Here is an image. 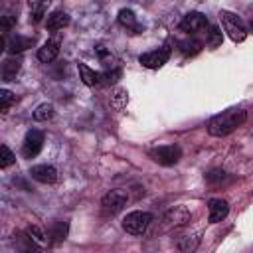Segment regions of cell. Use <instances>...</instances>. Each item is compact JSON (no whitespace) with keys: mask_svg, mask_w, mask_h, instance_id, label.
I'll use <instances>...</instances> for the list:
<instances>
[{"mask_svg":"<svg viewBox=\"0 0 253 253\" xmlns=\"http://www.w3.org/2000/svg\"><path fill=\"white\" fill-rule=\"evenodd\" d=\"M247 119V113L243 109H227L219 115H215L210 123H208V132L211 136H225L229 132H233L237 126H241Z\"/></svg>","mask_w":253,"mask_h":253,"instance_id":"6da1fadb","label":"cell"},{"mask_svg":"<svg viewBox=\"0 0 253 253\" xmlns=\"http://www.w3.org/2000/svg\"><path fill=\"white\" fill-rule=\"evenodd\" d=\"M219 20H221V26L225 30V34L233 40V42H243L247 38V28L243 24V20L233 14V12H227V10H221L219 12Z\"/></svg>","mask_w":253,"mask_h":253,"instance_id":"7a4b0ae2","label":"cell"},{"mask_svg":"<svg viewBox=\"0 0 253 253\" xmlns=\"http://www.w3.org/2000/svg\"><path fill=\"white\" fill-rule=\"evenodd\" d=\"M152 221V213L148 211H130L123 219V229L130 235H142Z\"/></svg>","mask_w":253,"mask_h":253,"instance_id":"3957f363","label":"cell"},{"mask_svg":"<svg viewBox=\"0 0 253 253\" xmlns=\"http://www.w3.org/2000/svg\"><path fill=\"white\" fill-rule=\"evenodd\" d=\"M210 26L211 24L208 22V18L202 12H190L180 22V30L186 32V34H190V36H194V38H196V34H204L206 36L208 30H210Z\"/></svg>","mask_w":253,"mask_h":253,"instance_id":"277c9868","label":"cell"},{"mask_svg":"<svg viewBox=\"0 0 253 253\" xmlns=\"http://www.w3.org/2000/svg\"><path fill=\"white\" fill-rule=\"evenodd\" d=\"M150 156L154 162L162 164V166H172L182 158V150L176 144H164V146H156L150 150Z\"/></svg>","mask_w":253,"mask_h":253,"instance_id":"5b68a950","label":"cell"},{"mask_svg":"<svg viewBox=\"0 0 253 253\" xmlns=\"http://www.w3.org/2000/svg\"><path fill=\"white\" fill-rule=\"evenodd\" d=\"M168 59H170V47H168V45H162V47H158V49L146 51V53H142V55L138 57V61H140L144 67H148V69H160Z\"/></svg>","mask_w":253,"mask_h":253,"instance_id":"8992f818","label":"cell"},{"mask_svg":"<svg viewBox=\"0 0 253 253\" xmlns=\"http://www.w3.org/2000/svg\"><path fill=\"white\" fill-rule=\"evenodd\" d=\"M42 146H43V132L32 128V130L26 132V138H24V144H22V154L26 158H34V156L40 154Z\"/></svg>","mask_w":253,"mask_h":253,"instance_id":"52a82bcc","label":"cell"},{"mask_svg":"<svg viewBox=\"0 0 253 253\" xmlns=\"http://www.w3.org/2000/svg\"><path fill=\"white\" fill-rule=\"evenodd\" d=\"M126 200H128L126 192H123V190H109V192L103 196L101 206H103V210H105V211L117 213L119 210H123V206L126 204Z\"/></svg>","mask_w":253,"mask_h":253,"instance_id":"ba28073f","label":"cell"},{"mask_svg":"<svg viewBox=\"0 0 253 253\" xmlns=\"http://www.w3.org/2000/svg\"><path fill=\"white\" fill-rule=\"evenodd\" d=\"M30 176L42 184H53L57 180V170L49 164H38L30 168Z\"/></svg>","mask_w":253,"mask_h":253,"instance_id":"9c48e42d","label":"cell"},{"mask_svg":"<svg viewBox=\"0 0 253 253\" xmlns=\"http://www.w3.org/2000/svg\"><path fill=\"white\" fill-rule=\"evenodd\" d=\"M208 210H210V221L211 223H219L229 213V204L225 200H221V198H211L208 202Z\"/></svg>","mask_w":253,"mask_h":253,"instance_id":"30bf717a","label":"cell"},{"mask_svg":"<svg viewBox=\"0 0 253 253\" xmlns=\"http://www.w3.org/2000/svg\"><path fill=\"white\" fill-rule=\"evenodd\" d=\"M34 45V38H24V36H6L4 38V47L10 51V53H20V51H24V49H28V47H32Z\"/></svg>","mask_w":253,"mask_h":253,"instance_id":"8fae6325","label":"cell"},{"mask_svg":"<svg viewBox=\"0 0 253 253\" xmlns=\"http://www.w3.org/2000/svg\"><path fill=\"white\" fill-rule=\"evenodd\" d=\"M59 53V40H49L38 49V59L42 63H51Z\"/></svg>","mask_w":253,"mask_h":253,"instance_id":"7c38bea8","label":"cell"},{"mask_svg":"<svg viewBox=\"0 0 253 253\" xmlns=\"http://www.w3.org/2000/svg\"><path fill=\"white\" fill-rule=\"evenodd\" d=\"M20 67H22V63H20V59L18 57H8V59H4L2 61V79L4 81H14L16 79V75H18V71H20Z\"/></svg>","mask_w":253,"mask_h":253,"instance_id":"4fadbf2b","label":"cell"},{"mask_svg":"<svg viewBox=\"0 0 253 253\" xmlns=\"http://www.w3.org/2000/svg\"><path fill=\"white\" fill-rule=\"evenodd\" d=\"M14 243H16V247H18V251L20 253H42V249L38 247V243L26 233H18L16 235V239H14Z\"/></svg>","mask_w":253,"mask_h":253,"instance_id":"5bb4252c","label":"cell"},{"mask_svg":"<svg viewBox=\"0 0 253 253\" xmlns=\"http://www.w3.org/2000/svg\"><path fill=\"white\" fill-rule=\"evenodd\" d=\"M67 221H53L49 227H47V239L49 241H53V243H61L63 239H65V235H67Z\"/></svg>","mask_w":253,"mask_h":253,"instance_id":"9a60e30c","label":"cell"},{"mask_svg":"<svg viewBox=\"0 0 253 253\" xmlns=\"http://www.w3.org/2000/svg\"><path fill=\"white\" fill-rule=\"evenodd\" d=\"M77 69H79L81 81H83L85 85H89V87L101 85V73H97L95 69H91V67H89V65H85V63H79V65H77Z\"/></svg>","mask_w":253,"mask_h":253,"instance_id":"2e32d148","label":"cell"},{"mask_svg":"<svg viewBox=\"0 0 253 253\" xmlns=\"http://www.w3.org/2000/svg\"><path fill=\"white\" fill-rule=\"evenodd\" d=\"M47 30L49 32H57V30H63L67 24H69V16L65 14V12H53V14H49L47 16Z\"/></svg>","mask_w":253,"mask_h":253,"instance_id":"e0dca14e","label":"cell"},{"mask_svg":"<svg viewBox=\"0 0 253 253\" xmlns=\"http://www.w3.org/2000/svg\"><path fill=\"white\" fill-rule=\"evenodd\" d=\"M178 49H180L184 55H196V53L202 51V42H200L198 38L190 36V38L178 42Z\"/></svg>","mask_w":253,"mask_h":253,"instance_id":"ac0fdd59","label":"cell"},{"mask_svg":"<svg viewBox=\"0 0 253 253\" xmlns=\"http://www.w3.org/2000/svg\"><path fill=\"white\" fill-rule=\"evenodd\" d=\"M198 245H200V237L198 235H186V237H182L178 241V249L182 253H194L198 249Z\"/></svg>","mask_w":253,"mask_h":253,"instance_id":"d6986e66","label":"cell"},{"mask_svg":"<svg viewBox=\"0 0 253 253\" xmlns=\"http://www.w3.org/2000/svg\"><path fill=\"white\" fill-rule=\"evenodd\" d=\"M119 22H121V26H125V28H130V30H140L138 28V24H136V16H134V12L132 10H121L119 12Z\"/></svg>","mask_w":253,"mask_h":253,"instance_id":"ffe728a7","label":"cell"},{"mask_svg":"<svg viewBox=\"0 0 253 253\" xmlns=\"http://www.w3.org/2000/svg\"><path fill=\"white\" fill-rule=\"evenodd\" d=\"M121 75H123L121 67H111L101 73V85H115L121 79Z\"/></svg>","mask_w":253,"mask_h":253,"instance_id":"44dd1931","label":"cell"},{"mask_svg":"<svg viewBox=\"0 0 253 253\" xmlns=\"http://www.w3.org/2000/svg\"><path fill=\"white\" fill-rule=\"evenodd\" d=\"M51 117H53V105H51V103H42V105L34 111V119L40 121V123H43V121H47V119H51Z\"/></svg>","mask_w":253,"mask_h":253,"instance_id":"7402d4cb","label":"cell"},{"mask_svg":"<svg viewBox=\"0 0 253 253\" xmlns=\"http://www.w3.org/2000/svg\"><path fill=\"white\" fill-rule=\"evenodd\" d=\"M206 43H208L210 47H217V45L221 43V30H219L215 24L210 26V30H208V34H206Z\"/></svg>","mask_w":253,"mask_h":253,"instance_id":"603a6c76","label":"cell"},{"mask_svg":"<svg viewBox=\"0 0 253 253\" xmlns=\"http://www.w3.org/2000/svg\"><path fill=\"white\" fill-rule=\"evenodd\" d=\"M45 12H47V2H32V16H30V20L34 24L42 22V18L45 16Z\"/></svg>","mask_w":253,"mask_h":253,"instance_id":"cb8c5ba5","label":"cell"},{"mask_svg":"<svg viewBox=\"0 0 253 253\" xmlns=\"http://www.w3.org/2000/svg\"><path fill=\"white\" fill-rule=\"evenodd\" d=\"M16 101V95L12 93V91H8V89H0V111L2 113H8V109H10V105Z\"/></svg>","mask_w":253,"mask_h":253,"instance_id":"d4e9b609","label":"cell"},{"mask_svg":"<svg viewBox=\"0 0 253 253\" xmlns=\"http://www.w3.org/2000/svg\"><path fill=\"white\" fill-rule=\"evenodd\" d=\"M0 152H2V156H0V166H2V168H8L10 164H14L16 156H14V152H12V150H10L6 144H2Z\"/></svg>","mask_w":253,"mask_h":253,"instance_id":"484cf974","label":"cell"},{"mask_svg":"<svg viewBox=\"0 0 253 253\" xmlns=\"http://www.w3.org/2000/svg\"><path fill=\"white\" fill-rule=\"evenodd\" d=\"M26 233H28V235H30V237H32L36 243H45V241H49V239H47V233H43V231H42L38 225L28 227V229H26Z\"/></svg>","mask_w":253,"mask_h":253,"instance_id":"4316f807","label":"cell"},{"mask_svg":"<svg viewBox=\"0 0 253 253\" xmlns=\"http://www.w3.org/2000/svg\"><path fill=\"white\" fill-rule=\"evenodd\" d=\"M126 101H128V93H126V91H123V89H119V91L113 95V105H115L117 109H121Z\"/></svg>","mask_w":253,"mask_h":253,"instance_id":"83f0119b","label":"cell"},{"mask_svg":"<svg viewBox=\"0 0 253 253\" xmlns=\"http://www.w3.org/2000/svg\"><path fill=\"white\" fill-rule=\"evenodd\" d=\"M223 174H225V172H221V170H213V172L208 174V182L213 184V182H217V180H223Z\"/></svg>","mask_w":253,"mask_h":253,"instance_id":"f1b7e54d","label":"cell"}]
</instances>
